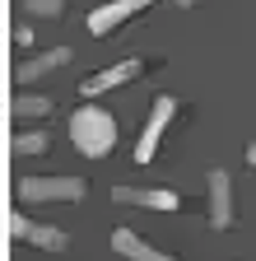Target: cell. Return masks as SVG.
I'll list each match as a JSON object with an SVG mask.
<instances>
[{"mask_svg": "<svg viewBox=\"0 0 256 261\" xmlns=\"http://www.w3.org/2000/svg\"><path fill=\"white\" fill-rule=\"evenodd\" d=\"M173 112H177V98H173V93H158V98H154V108H149V117H145V130H140L135 163H149V159L158 154V140H163V130H168Z\"/></svg>", "mask_w": 256, "mask_h": 261, "instance_id": "obj_3", "label": "cell"}, {"mask_svg": "<svg viewBox=\"0 0 256 261\" xmlns=\"http://www.w3.org/2000/svg\"><path fill=\"white\" fill-rule=\"evenodd\" d=\"M10 112H14V121H33V117H47V112H51V98H42V93H19L14 103H10Z\"/></svg>", "mask_w": 256, "mask_h": 261, "instance_id": "obj_11", "label": "cell"}, {"mask_svg": "<svg viewBox=\"0 0 256 261\" xmlns=\"http://www.w3.org/2000/svg\"><path fill=\"white\" fill-rule=\"evenodd\" d=\"M19 201H84L89 182L75 173H61V177H19Z\"/></svg>", "mask_w": 256, "mask_h": 261, "instance_id": "obj_2", "label": "cell"}, {"mask_svg": "<svg viewBox=\"0 0 256 261\" xmlns=\"http://www.w3.org/2000/svg\"><path fill=\"white\" fill-rule=\"evenodd\" d=\"M247 163H251V168H256V140L247 145Z\"/></svg>", "mask_w": 256, "mask_h": 261, "instance_id": "obj_15", "label": "cell"}, {"mask_svg": "<svg viewBox=\"0 0 256 261\" xmlns=\"http://www.w3.org/2000/svg\"><path fill=\"white\" fill-rule=\"evenodd\" d=\"M14 42L19 47H33V28H28V23H14Z\"/></svg>", "mask_w": 256, "mask_h": 261, "instance_id": "obj_14", "label": "cell"}, {"mask_svg": "<svg viewBox=\"0 0 256 261\" xmlns=\"http://www.w3.org/2000/svg\"><path fill=\"white\" fill-rule=\"evenodd\" d=\"M47 149H51L47 130H23V136H14V154H47Z\"/></svg>", "mask_w": 256, "mask_h": 261, "instance_id": "obj_12", "label": "cell"}, {"mask_svg": "<svg viewBox=\"0 0 256 261\" xmlns=\"http://www.w3.org/2000/svg\"><path fill=\"white\" fill-rule=\"evenodd\" d=\"M149 5H154V0H112V5H98L89 14V33H93V38H107V33H117L126 19H135Z\"/></svg>", "mask_w": 256, "mask_h": 261, "instance_id": "obj_4", "label": "cell"}, {"mask_svg": "<svg viewBox=\"0 0 256 261\" xmlns=\"http://www.w3.org/2000/svg\"><path fill=\"white\" fill-rule=\"evenodd\" d=\"M205 191H210V228H229L233 224V182H229V173L210 168Z\"/></svg>", "mask_w": 256, "mask_h": 261, "instance_id": "obj_6", "label": "cell"}, {"mask_svg": "<svg viewBox=\"0 0 256 261\" xmlns=\"http://www.w3.org/2000/svg\"><path fill=\"white\" fill-rule=\"evenodd\" d=\"M177 5H182V10H191V5H196V0H177Z\"/></svg>", "mask_w": 256, "mask_h": 261, "instance_id": "obj_16", "label": "cell"}, {"mask_svg": "<svg viewBox=\"0 0 256 261\" xmlns=\"http://www.w3.org/2000/svg\"><path fill=\"white\" fill-rule=\"evenodd\" d=\"M66 61H70V47H51V51H38V56H28V61H19V65H14V84H33V80L51 75L56 65H66Z\"/></svg>", "mask_w": 256, "mask_h": 261, "instance_id": "obj_9", "label": "cell"}, {"mask_svg": "<svg viewBox=\"0 0 256 261\" xmlns=\"http://www.w3.org/2000/svg\"><path fill=\"white\" fill-rule=\"evenodd\" d=\"M19 5L28 14H61V10H66V0H19Z\"/></svg>", "mask_w": 256, "mask_h": 261, "instance_id": "obj_13", "label": "cell"}, {"mask_svg": "<svg viewBox=\"0 0 256 261\" xmlns=\"http://www.w3.org/2000/svg\"><path fill=\"white\" fill-rule=\"evenodd\" d=\"M135 75H140V61H135V56H126V61L107 65V70L89 75V80L79 84V93H84V98H98V93H107V89H121L126 80H135Z\"/></svg>", "mask_w": 256, "mask_h": 261, "instance_id": "obj_7", "label": "cell"}, {"mask_svg": "<svg viewBox=\"0 0 256 261\" xmlns=\"http://www.w3.org/2000/svg\"><path fill=\"white\" fill-rule=\"evenodd\" d=\"M70 140H75V149H79L84 159L112 154V145H117V121H112V112H103L98 103L75 108V112H70Z\"/></svg>", "mask_w": 256, "mask_h": 261, "instance_id": "obj_1", "label": "cell"}, {"mask_svg": "<svg viewBox=\"0 0 256 261\" xmlns=\"http://www.w3.org/2000/svg\"><path fill=\"white\" fill-rule=\"evenodd\" d=\"M10 233L23 238V243H33V247H47V252H66L70 247V238L61 233V228L38 224V219H28V215H10Z\"/></svg>", "mask_w": 256, "mask_h": 261, "instance_id": "obj_5", "label": "cell"}, {"mask_svg": "<svg viewBox=\"0 0 256 261\" xmlns=\"http://www.w3.org/2000/svg\"><path fill=\"white\" fill-rule=\"evenodd\" d=\"M112 247H117L121 256H131V261H177V256H168V252H158L154 243H145L135 228H117V233H112Z\"/></svg>", "mask_w": 256, "mask_h": 261, "instance_id": "obj_10", "label": "cell"}, {"mask_svg": "<svg viewBox=\"0 0 256 261\" xmlns=\"http://www.w3.org/2000/svg\"><path fill=\"white\" fill-rule=\"evenodd\" d=\"M112 201L117 205H145V210H177V191H163V187H117Z\"/></svg>", "mask_w": 256, "mask_h": 261, "instance_id": "obj_8", "label": "cell"}]
</instances>
